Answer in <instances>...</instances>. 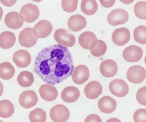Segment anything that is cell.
Returning a JSON list of instances; mask_svg holds the SVG:
<instances>
[{"label": "cell", "instance_id": "6da1fadb", "mask_svg": "<svg viewBox=\"0 0 146 122\" xmlns=\"http://www.w3.org/2000/svg\"><path fill=\"white\" fill-rule=\"evenodd\" d=\"M74 68L71 52L59 44L50 46L41 50L34 64V71L39 78L54 86L69 78Z\"/></svg>", "mask_w": 146, "mask_h": 122}, {"label": "cell", "instance_id": "7a4b0ae2", "mask_svg": "<svg viewBox=\"0 0 146 122\" xmlns=\"http://www.w3.org/2000/svg\"><path fill=\"white\" fill-rule=\"evenodd\" d=\"M38 34L34 28H26L20 32L19 36V44L27 48L32 47L38 40Z\"/></svg>", "mask_w": 146, "mask_h": 122}, {"label": "cell", "instance_id": "3957f363", "mask_svg": "<svg viewBox=\"0 0 146 122\" xmlns=\"http://www.w3.org/2000/svg\"><path fill=\"white\" fill-rule=\"evenodd\" d=\"M54 39L59 45L67 48L72 47L76 43V38L73 34L64 28L55 31Z\"/></svg>", "mask_w": 146, "mask_h": 122}, {"label": "cell", "instance_id": "277c9868", "mask_svg": "<svg viewBox=\"0 0 146 122\" xmlns=\"http://www.w3.org/2000/svg\"><path fill=\"white\" fill-rule=\"evenodd\" d=\"M70 114L67 107L61 104L54 106L50 112V119L54 122H66L69 119Z\"/></svg>", "mask_w": 146, "mask_h": 122}, {"label": "cell", "instance_id": "5b68a950", "mask_svg": "<svg viewBox=\"0 0 146 122\" xmlns=\"http://www.w3.org/2000/svg\"><path fill=\"white\" fill-rule=\"evenodd\" d=\"M129 18V14L126 10L122 9H116L108 15L107 21L111 26H118L127 22Z\"/></svg>", "mask_w": 146, "mask_h": 122}, {"label": "cell", "instance_id": "8992f818", "mask_svg": "<svg viewBox=\"0 0 146 122\" xmlns=\"http://www.w3.org/2000/svg\"><path fill=\"white\" fill-rule=\"evenodd\" d=\"M109 89L114 96L118 97H123L128 94L129 88L128 84L123 80L115 79L111 81Z\"/></svg>", "mask_w": 146, "mask_h": 122}, {"label": "cell", "instance_id": "52a82bcc", "mask_svg": "<svg viewBox=\"0 0 146 122\" xmlns=\"http://www.w3.org/2000/svg\"><path fill=\"white\" fill-rule=\"evenodd\" d=\"M126 77L132 83H141L146 78V70L141 66H133L127 71Z\"/></svg>", "mask_w": 146, "mask_h": 122}, {"label": "cell", "instance_id": "ba28073f", "mask_svg": "<svg viewBox=\"0 0 146 122\" xmlns=\"http://www.w3.org/2000/svg\"><path fill=\"white\" fill-rule=\"evenodd\" d=\"M20 14L23 16L24 21L31 23L39 18L40 11L36 5L27 4L22 7L20 10Z\"/></svg>", "mask_w": 146, "mask_h": 122}, {"label": "cell", "instance_id": "9c48e42d", "mask_svg": "<svg viewBox=\"0 0 146 122\" xmlns=\"http://www.w3.org/2000/svg\"><path fill=\"white\" fill-rule=\"evenodd\" d=\"M143 51L141 47L135 45H131L125 48L122 53L124 59L128 62H137L142 57Z\"/></svg>", "mask_w": 146, "mask_h": 122}, {"label": "cell", "instance_id": "30bf717a", "mask_svg": "<svg viewBox=\"0 0 146 122\" xmlns=\"http://www.w3.org/2000/svg\"><path fill=\"white\" fill-rule=\"evenodd\" d=\"M89 77V69L84 65H80L75 67L71 75L73 82L79 85L84 83Z\"/></svg>", "mask_w": 146, "mask_h": 122}, {"label": "cell", "instance_id": "8fae6325", "mask_svg": "<svg viewBox=\"0 0 146 122\" xmlns=\"http://www.w3.org/2000/svg\"><path fill=\"white\" fill-rule=\"evenodd\" d=\"M38 100L35 92L32 90H27L20 94L19 101L20 106L23 108L30 109L37 104Z\"/></svg>", "mask_w": 146, "mask_h": 122}, {"label": "cell", "instance_id": "7c38bea8", "mask_svg": "<svg viewBox=\"0 0 146 122\" xmlns=\"http://www.w3.org/2000/svg\"><path fill=\"white\" fill-rule=\"evenodd\" d=\"M111 38L113 43L116 45L122 46L129 42L130 31L126 28H117L113 32Z\"/></svg>", "mask_w": 146, "mask_h": 122}, {"label": "cell", "instance_id": "4fadbf2b", "mask_svg": "<svg viewBox=\"0 0 146 122\" xmlns=\"http://www.w3.org/2000/svg\"><path fill=\"white\" fill-rule=\"evenodd\" d=\"M6 26L13 30H18L23 26L24 19L21 14L12 11L6 15L5 19Z\"/></svg>", "mask_w": 146, "mask_h": 122}, {"label": "cell", "instance_id": "5bb4252c", "mask_svg": "<svg viewBox=\"0 0 146 122\" xmlns=\"http://www.w3.org/2000/svg\"><path fill=\"white\" fill-rule=\"evenodd\" d=\"M98 42L95 34L91 32L86 31L82 33L79 37V43L83 48L86 49H92Z\"/></svg>", "mask_w": 146, "mask_h": 122}, {"label": "cell", "instance_id": "9a60e30c", "mask_svg": "<svg viewBox=\"0 0 146 122\" xmlns=\"http://www.w3.org/2000/svg\"><path fill=\"white\" fill-rule=\"evenodd\" d=\"M103 88L98 81H90L85 87L84 92L87 98L90 100H95L102 94Z\"/></svg>", "mask_w": 146, "mask_h": 122}, {"label": "cell", "instance_id": "2e32d148", "mask_svg": "<svg viewBox=\"0 0 146 122\" xmlns=\"http://www.w3.org/2000/svg\"><path fill=\"white\" fill-rule=\"evenodd\" d=\"M118 70V65L116 63L111 59L104 61L100 65V72L106 78L113 77L116 75Z\"/></svg>", "mask_w": 146, "mask_h": 122}, {"label": "cell", "instance_id": "e0dca14e", "mask_svg": "<svg viewBox=\"0 0 146 122\" xmlns=\"http://www.w3.org/2000/svg\"><path fill=\"white\" fill-rule=\"evenodd\" d=\"M13 60L18 67L24 68L31 64V58L30 53L28 51L20 49L14 53Z\"/></svg>", "mask_w": 146, "mask_h": 122}, {"label": "cell", "instance_id": "ac0fdd59", "mask_svg": "<svg viewBox=\"0 0 146 122\" xmlns=\"http://www.w3.org/2000/svg\"><path fill=\"white\" fill-rule=\"evenodd\" d=\"M98 106L100 111L102 113H111L116 109L117 102L112 97L105 96L99 100L98 102Z\"/></svg>", "mask_w": 146, "mask_h": 122}, {"label": "cell", "instance_id": "d6986e66", "mask_svg": "<svg viewBox=\"0 0 146 122\" xmlns=\"http://www.w3.org/2000/svg\"><path fill=\"white\" fill-rule=\"evenodd\" d=\"M87 24L85 18L80 15H72L68 21V26L72 31L77 32L83 30Z\"/></svg>", "mask_w": 146, "mask_h": 122}, {"label": "cell", "instance_id": "ffe728a7", "mask_svg": "<svg viewBox=\"0 0 146 122\" xmlns=\"http://www.w3.org/2000/svg\"><path fill=\"white\" fill-rule=\"evenodd\" d=\"M39 92L41 97L47 102L53 101L58 97V90L54 85L43 84L40 87Z\"/></svg>", "mask_w": 146, "mask_h": 122}, {"label": "cell", "instance_id": "44dd1931", "mask_svg": "<svg viewBox=\"0 0 146 122\" xmlns=\"http://www.w3.org/2000/svg\"><path fill=\"white\" fill-rule=\"evenodd\" d=\"M80 91L76 87L71 86L66 87L62 91L61 98L67 103H73L80 98Z\"/></svg>", "mask_w": 146, "mask_h": 122}, {"label": "cell", "instance_id": "7402d4cb", "mask_svg": "<svg viewBox=\"0 0 146 122\" xmlns=\"http://www.w3.org/2000/svg\"><path fill=\"white\" fill-rule=\"evenodd\" d=\"M38 34L39 38H44L51 34L53 30L52 24L49 21L42 20L39 21L33 28Z\"/></svg>", "mask_w": 146, "mask_h": 122}, {"label": "cell", "instance_id": "603a6c76", "mask_svg": "<svg viewBox=\"0 0 146 122\" xmlns=\"http://www.w3.org/2000/svg\"><path fill=\"white\" fill-rule=\"evenodd\" d=\"M16 41L15 35L13 32L5 31L0 34V47L9 49L14 45Z\"/></svg>", "mask_w": 146, "mask_h": 122}, {"label": "cell", "instance_id": "cb8c5ba5", "mask_svg": "<svg viewBox=\"0 0 146 122\" xmlns=\"http://www.w3.org/2000/svg\"><path fill=\"white\" fill-rule=\"evenodd\" d=\"M15 112L13 103L9 100H5L0 101V117L4 118L10 117Z\"/></svg>", "mask_w": 146, "mask_h": 122}, {"label": "cell", "instance_id": "d4e9b609", "mask_svg": "<svg viewBox=\"0 0 146 122\" xmlns=\"http://www.w3.org/2000/svg\"><path fill=\"white\" fill-rule=\"evenodd\" d=\"M15 69L11 63L8 62L0 64V78L4 80L12 78L15 74Z\"/></svg>", "mask_w": 146, "mask_h": 122}, {"label": "cell", "instance_id": "484cf974", "mask_svg": "<svg viewBox=\"0 0 146 122\" xmlns=\"http://www.w3.org/2000/svg\"><path fill=\"white\" fill-rule=\"evenodd\" d=\"M98 5L95 0H83L81 4V10L85 14L92 15L96 13Z\"/></svg>", "mask_w": 146, "mask_h": 122}, {"label": "cell", "instance_id": "4316f807", "mask_svg": "<svg viewBox=\"0 0 146 122\" xmlns=\"http://www.w3.org/2000/svg\"><path fill=\"white\" fill-rule=\"evenodd\" d=\"M17 79L19 85L24 88L31 86L34 80L33 74L28 71L20 72L17 77Z\"/></svg>", "mask_w": 146, "mask_h": 122}, {"label": "cell", "instance_id": "83f0119b", "mask_svg": "<svg viewBox=\"0 0 146 122\" xmlns=\"http://www.w3.org/2000/svg\"><path fill=\"white\" fill-rule=\"evenodd\" d=\"M29 119L31 122H45L46 113L43 109L36 108L30 113Z\"/></svg>", "mask_w": 146, "mask_h": 122}, {"label": "cell", "instance_id": "f1b7e54d", "mask_svg": "<svg viewBox=\"0 0 146 122\" xmlns=\"http://www.w3.org/2000/svg\"><path fill=\"white\" fill-rule=\"evenodd\" d=\"M133 37L135 41L141 44H146V27L140 26L135 28L133 32Z\"/></svg>", "mask_w": 146, "mask_h": 122}, {"label": "cell", "instance_id": "f546056e", "mask_svg": "<svg viewBox=\"0 0 146 122\" xmlns=\"http://www.w3.org/2000/svg\"><path fill=\"white\" fill-rule=\"evenodd\" d=\"M106 44L102 40H98V42L95 47L90 49V53L93 56L96 57H100L103 56L106 52Z\"/></svg>", "mask_w": 146, "mask_h": 122}, {"label": "cell", "instance_id": "4dcf8cb0", "mask_svg": "<svg viewBox=\"0 0 146 122\" xmlns=\"http://www.w3.org/2000/svg\"><path fill=\"white\" fill-rule=\"evenodd\" d=\"M146 3L144 1H139L135 4L134 11L136 16L139 19H146Z\"/></svg>", "mask_w": 146, "mask_h": 122}, {"label": "cell", "instance_id": "1f68e13d", "mask_svg": "<svg viewBox=\"0 0 146 122\" xmlns=\"http://www.w3.org/2000/svg\"><path fill=\"white\" fill-rule=\"evenodd\" d=\"M78 4L77 0H63L62 1V7L66 13H71L76 10Z\"/></svg>", "mask_w": 146, "mask_h": 122}, {"label": "cell", "instance_id": "d6a6232c", "mask_svg": "<svg viewBox=\"0 0 146 122\" xmlns=\"http://www.w3.org/2000/svg\"><path fill=\"white\" fill-rule=\"evenodd\" d=\"M133 119L135 122H146V109H138L133 115Z\"/></svg>", "mask_w": 146, "mask_h": 122}, {"label": "cell", "instance_id": "836d02e7", "mask_svg": "<svg viewBox=\"0 0 146 122\" xmlns=\"http://www.w3.org/2000/svg\"><path fill=\"white\" fill-rule=\"evenodd\" d=\"M146 87H142L137 92L136 98L138 102L142 105L146 106Z\"/></svg>", "mask_w": 146, "mask_h": 122}, {"label": "cell", "instance_id": "e575fe53", "mask_svg": "<svg viewBox=\"0 0 146 122\" xmlns=\"http://www.w3.org/2000/svg\"><path fill=\"white\" fill-rule=\"evenodd\" d=\"M84 122H102V120L98 115L92 114L86 118Z\"/></svg>", "mask_w": 146, "mask_h": 122}, {"label": "cell", "instance_id": "d590c367", "mask_svg": "<svg viewBox=\"0 0 146 122\" xmlns=\"http://www.w3.org/2000/svg\"><path fill=\"white\" fill-rule=\"evenodd\" d=\"M100 2L103 7L109 8L114 5L115 1V0H100Z\"/></svg>", "mask_w": 146, "mask_h": 122}, {"label": "cell", "instance_id": "8d00e7d4", "mask_svg": "<svg viewBox=\"0 0 146 122\" xmlns=\"http://www.w3.org/2000/svg\"><path fill=\"white\" fill-rule=\"evenodd\" d=\"M0 2L2 3V5H4L7 6V7H11L12 6L14 5L16 2V1H13V0H11V1H6V0H1Z\"/></svg>", "mask_w": 146, "mask_h": 122}, {"label": "cell", "instance_id": "74e56055", "mask_svg": "<svg viewBox=\"0 0 146 122\" xmlns=\"http://www.w3.org/2000/svg\"><path fill=\"white\" fill-rule=\"evenodd\" d=\"M106 122H121V120L118 119L116 118H113L109 119L106 121Z\"/></svg>", "mask_w": 146, "mask_h": 122}, {"label": "cell", "instance_id": "f35d334b", "mask_svg": "<svg viewBox=\"0 0 146 122\" xmlns=\"http://www.w3.org/2000/svg\"><path fill=\"white\" fill-rule=\"evenodd\" d=\"M4 92V86L1 81H0V97L2 96Z\"/></svg>", "mask_w": 146, "mask_h": 122}, {"label": "cell", "instance_id": "ab89813d", "mask_svg": "<svg viewBox=\"0 0 146 122\" xmlns=\"http://www.w3.org/2000/svg\"><path fill=\"white\" fill-rule=\"evenodd\" d=\"M3 11L1 7L0 6V21L1 20L2 15H3Z\"/></svg>", "mask_w": 146, "mask_h": 122}, {"label": "cell", "instance_id": "60d3db41", "mask_svg": "<svg viewBox=\"0 0 146 122\" xmlns=\"http://www.w3.org/2000/svg\"><path fill=\"white\" fill-rule=\"evenodd\" d=\"M0 122H3V121H1V120H0Z\"/></svg>", "mask_w": 146, "mask_h": 122}]
</instances>
